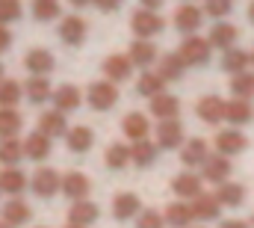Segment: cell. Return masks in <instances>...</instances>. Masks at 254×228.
<instances>
[{"mask_svg":"<svg viewBox=\"0 0 254 228\" xmlns=\"http://www.w3.org/2000/svg\"><path fill=\"white\" fill-rule=\"evenodd\" d=\"M86 95H89V98H86V101H89V107H92V110H98V113L113 110V107H116V101H119V89H116V83H110V80H98V83H92Z\"/></svg>","mask_w":254,"mask_h":228,"instance_id":"cell-1","label":"cell"},{"mask_svg":"<svg viewBox=\"0 0 254 228\" xmlns=\"http://www.w3.org/2000/svg\"><path fill=\"white\" fill-rule=\"evenodd\" d=\"M210 51H213V45L204 36H187L184 45L178 48V57L184 59V65L190 68V65H204L210 59Z\"/></svg>","mask_w":254,"mask_h":228,"instance_id":"cell-2","label":"cell"},{"mask_svg":"<svg viewBox=\"0 0 254 228\" xmlns=\"http://www.w3.org/2000/svg\"><path fill=\"white\" fill-rule=\"evenodd\" d=\"M163 27H166V21L157 12H148V9H136L133 18H130V30H133L136 39H148L151 42V36H157Z\"/></svg>","mask_w":254,"mask_h":228,"instance_id":"cell-3","label":"cell"},{"mask_svg":"<svg viewBox=\"0 0 254 228\" xmlns=\"http://www.w3.org/2000/svg\"><path fill=\"white\" fill-rule=\"evenodd\" d=\"M30 187L39 199H51L63 190V175L57 169H36V175L30 178Z\"/></svg>","mask_w":254,"mask_h":228,"instance_id":"cell-4","label":"cell"},{"mask_svg":"<svg viewBox=\"0 0 254 228\" xmlns=\"http://www.w3.org/2000/svg\"><path fill=\"white\" fill-rule=\"evenodd\" d=\"M184 145V124L178 118H169V121H160L157 124V148L163 151H175Z\"/></svg>","mask_w":254,"mask_h":228,"instance_id":"cell-5","label":"cell"},{"mask_svg":"<svg viewBox=\"0 0 254 228\" xmlns=\"http://www.w3.org/2000/svg\"><path fill=\"white\" fill-rule=\"evenodd\" d=\"M216 154H222V157H234V154H240V151H246V145H249V139H246V133H240L237 127H228V130H219L216 133Z\"/></svg>","mask_w":254,"mask_h":228,"instance_id":"cell-6","label":"cell"},{"mask_svg":"<svg viewBox=\"0 0 254 228\" xmlns=\"http://www.w3.org/2000/svg\"><path fill=\"white\" fill-rule=\"evenodd\" d=\"M86 33H89V24L80 15H68L60 24V39H63L65 45H71V48H80L86 42Z\"/></svg>","mask_w":254,"mask_h":228,"instance_id":"cell-7","label":"cell"},{"mask_svg":"<svg viewBox=\"0 0 254 228\" xmlns=\"http://www.w3.org/2000/svg\"><path fill=\"white\" fill-rule=\"evenodd\" d=\"M225 107H228V101H222L219 95H204L195 104V113L204 124H219V121H225Z\"/></svg>","mask_w":254,"mask_h":228,"instance_id":"cell-8","label":"cell"},{"mask_svg":"<svg viewBox=\"0 0 254 228\" xmlns=\"http://www.w3.org/2000/svg\"><path fill=\"white\" fill-rule=\"evenodd\" d=\"M54 65H57V59L51 51H45V48H33L27 57H24V68L33 74V77H48L51 71H54Z\"/></svg>","mask_w":254,"mask_h":228,"instance_id":"cell-9","label":"cell"},{"mask_svg":"<svg viewBox=\"0 0 254 228\" xmlns=\"http://www.w3.org/2000/svg\"><path fill=\"white\" fill-rule=\"evenodd\" d=\"M98 217H101V208H98L95 202L83 199V202H74V205H71V211H68V226L89 228L92 223H98Z\"/></svg>","mask_w":254,"mask_h":228,"instance_id":"cell-10","label":"cell"},{"mask_svg":"<svg viewBox=\"0 0 254 228\" xmlns=\"http://www.w3.org/2000/svg\"><path fill=\"white\" fill-rule=\"evenodd\" d=\"M130 74H133V62L127 54H113L104 59V77L110 83H125Z\"/></svg>","mask_w":254,"mask_h":228,"instance_id":"cell-11","label":"cell"},{"mask_svg":"<svg viewBox=\"0 0 254 228\" xmlns=\"http://www.w3.org/2000/svg\"><path fill=\"white\" fill-rule=\"evenodd\" d=\"M201 21H204V12H201L198 6H192V3H184V6L175 12V27H178L184 36H195L198 27H201Z\"/></svg>","mask_w":254,"mask_h":228,"instance_id":"cell-12","label":"cell"},{"mask_svg":"<svg viewBox=\"0 0 254 228\" xmlns=\"http://www.w3.org/2000/svg\"><path fill=\"white\" fill-rule=\"evenodd\" d=\"M237 39H240V30H237L234 24H228V21H219L216 27H210V36H207V42H210L213 48H219V51L237 48Z\"/></svg>","mask_w":254,"mask_h":228,"instance_id":"cell-13","label":"cell"},{"mask_svg":"<svg viewBox=\"0 0 254 228\" xmlns=\"http://www.w3.org/2000/svg\"><path fill=\"white\" fill-rule=\"evenodd\" d=\"M201 178L204 181H210V184H225L228 181V175H231V157H222V154H210L207 157V163L201 166Z\"/></svg>","mask_w":254,"mask_h":228,"instance_id":"cell-14","label":"cell"},{"mask_svg":"<svg viewBox=\"0 0 254 228\" xmlns=\"http://www.w3.org/2000/svg\"><path fill=\"white\" fill-rule=\"evenodd\" d=\"M172 190H175V196H181L184 202H187V199H198V196L204 193V178L195 175V172H184V175H178V178L172 181Z\"/></svg>","mask_w":254,"mask_h":228,"instance_id":"cell-15","label":"cell"},{"mask_svg":"<svg viewBox=\"0 0 254 228\" xmlns=\"http://www.w3.org/2000/svg\"><path fill=\"white\" fill-rule=\"evenodd\" d=\"M54 107L60 110V113H74L80 104H83V95H80V89L74 86V83H63V86H57L54 89Z\"/></svg>","mask_w":254,"mask_h":228,"instance_id":"cell-16","label":"cell"},{"mask_svg":"<svg viewBox=\"0 0 254 228\" xmlns=\"http://www.w3.org/2000/svg\"><path fill=\"white\" fill-rule=\"evenodd\" d=\"M207 157H210V145H207L201 136H195V139H190L187 145H181V163H184V166H190V169L204 166V163H207Z\"/></svg>","mask_w":254,"mask_h":228,"instance_id":"cell-17","label":"cell"},{"mask_svg":"<svg viewBox=\"0 0 254 228\" xmlns=\"http://www.w3.org/2000/svg\"><path fill=\"white\" fill-rule=\"evenodd\" d=\"M63 193L71 202H83V199H89V193H92V181H89L83 172H68L63 178Z\"/></svg>","mask_w":254,"mask_h":228,"instance_id":"cell-18","label":"cell"},{"mask_svg":"<svg viewBox=\"0 0 254 228\" xmlns=\"http://www.w3.org/2000/svg\"><path fill=\"white\" fill-rule=\"evenodd\" d=\"M219 214H222V205L216 202L213 193H201L198 199H192V217H195V220L213 223V220H219Z\"/></svg>","mask_w":254,"mask_h":228,"instance_id":"cell-19","label":"cell"},{"mask_svg":"<svg viewBox=\"0 0 254 228\" xmlns=\"http://www.w3.org/2000/svg\"><path fill=\"white\" fill-rule=\"evenodd\" d=\"M130 62L133 65H139L142 71H148L151 68V62H157V48H154V42H148V39H133V45H130Z\"/></svg>","mask_w":254,"mask_h":228,"instance_id":"cell-20","label":"cell"},{"mask_svg":"<svg viewBox=\"0 0 254 228\" xmlns=\"http://www.w3.org/2000/svg\"><path fill=\"white\" fill-rule=\"evenodd\" d=\"M139 214H142V202H139L136 193H119V196L113 199V217H116L119 223H125L130 217H139Z\"/></svg>","mask_w":254,"mask_h":228,"instance_id":"cell-21","label":"cell"},{"mask_svg":"<svg viewBox=\"0 0 254 228\" xmlns=\"http://www.w3.org/2000/svg\"><path fill=\"white\" fill-rule=\"evenodd\" d=\"M136 92L142 95V98H157V95H163L166 92V80H163V74L160 71H142L139 74V80H136Z\"/></svg>","mask_w":254,"mask_h":228,"instance_id":"cell-22","label":"cell"},{"mask_svg":"<svg viewBox=\"0 0 254 228\" xmlns=\"http://www.w3.org/2000/svg\"><path fill=\"white\" fill-rule=\"evenodd\" d=\"M122 130H125V136L130 139V142H139V139H148L151 121H148L145 113H127L125 121H122Z\"/></svg>","mask_w":254,"mask_h":228,"instance_id":"cell-23","label":"cell"},{"mask_svg":"<svg viewBox=\"0 0 254 228\" xmlns=\"http://www.w3.org/2000/svg\"><path fill=\"white\" fill-rule=\"evenodd\" d=\"M151 115H154V118H160V121H169V118H178V115H181V101H178L175 95H169V92H163V95H157V98H151Z\"/></svg>","mask_w":254,"mask_h":228,"instance_id":"cell-24","label":"cell"},{"mask_svg":"<svg viewBox=\"0 0 254 228\" xmlns=\"http://www.w3.org/2000/svg\"><path fill=\"white\" fill-rule=\"evenodd\" d=\"M157 151H160L157 142H151V139H139V142L130 145V163L139 166V169H148V166H154Z\"/></svg>","mask_w":254,"mask_h":228,"instance_id":"cell-25","label":"cell"},{"mask_svg":"<svg viewBox=\"0 0 254 228\" xmlns=\"http://www.w3.org/2000/svg\"><path fill=\"white\" fill-rule=\"evenodd\" d=\"M51 154V136H45L42 130H33L27 139H24V157H30V160H45Z\"/></svg>","mask_w":254,"mask_h":228,"instance_id":"cell-26","label":"cell"},{"mask_svg":"<svg viewBox=\"0 0 254 228\" xmlns=\"http://www.w3.org/2000/svg\"><path fill=\"white\" fill-rule=\"evenodd\" d=\"M213 196H216V202L222 208H240L246 202V187L243 184H234V181H225V184H219V190Z\"/></svg>","mask_w":254,"mask_h":228,"instance_id":"cell-27","label":"cell"},{"mask_svg":"<svg viewBox=\"0 0 254 228\" xmlns=\"http://www.w3.org/2000/svg\"><path fill=\"white\" fill-rule=\"evenodd\" d=\"M24 187H27V175H24L21 169H15V166H6V169L0 172V190H3L6 196H12V199H21Z\"/></svg>","mask_w":254,"mask_h":228,"instance_id":"cell-28","label":"cell"},{"mask_svg":"<svg viewBox=\"0 0 254 228\" xmlns=\"http://www.w3.org/2000/svg\"><path fill=\"white\" fill-rule=\"evenodd\" d=\"M39 130L45 133V136H65L68 133V121H65V113L60 110H48V113L39 115Z\"/></svg>","mask_w":254,"mask_h":228,"instance_id":"cell-29","label":"cell"},{"mask_svg":"<svg viewBox=\"0 0 254 228\" xmlns=\"http://www.w3.org/2000/svg\"><path fill=\"white\" fill-rule=\"evenodd\" d=\"M24 95H27L30 104H45V101H51V98H54L51 80H48V77H30V80L24 83Z\"/></svg>","mask_w":254,"mask_h":228,"instance_id":"cell-30","label":"cell"},{"mask_svg":"<svg viewBox=\"0 0 254 228\" xmlns=\"http://www.w3.org/2000/svg\"><path fill=\"white\" fill-rule=\"evenodd\" d=\"M65 142H68V148H71L74 154H83V151L92 148V142H95V130L86 127V124H77V127H71V130L65 133Z\"/></svg>","mask_w":254,"mask_h":228,"instance_id":"cell-31","label":"cell"},{"mask_svg":"<svg viewBox=\"0 0 254 228\" xmlns=\"http://www.w3.org/2000/svg\"><path fill=\"white\" fill-rule=\"evenodd\" d=\"M163 220H166V226H172V228H190L192 220H195L192 217V205H187V202H172L166 208Z\"/></svg>","mask_w":254,"mask_h":228,"instance_id":"cell-32","label":"cell"},{"mask_svg":"<svg viewBox=\"0 0 254 228\" xmlns=\"http://www.w3.org/2000/svg\"><path fill=\"white\" fill-rule=\"evenodd\" d=\"M252 118H254L252 101H240V98L228 101V107H225V121H231L234 127H243V124H249Z\"/></svg>","mask_w":254,"mask_h":228,"instance_id":"cell-33","label":"cell"},{"mask_svg":"<svg viewBox=\"0 0 254 228\" xmlns=\"http://www.w3.org/2000/svg\"><path fill=\"white\" fill-rule=\"evenodd\" d=\"M30 217H33V211H30V205L21 202V199H9V202L3 205V223H9L12 228L30 223Z\"/></svg>","mask_w":254,"mask_h":228,"instance_id":"cell-34","label":"cell"},{"mask_svg":"<svg viewBox=\"0 0 254 228\" xmlns=\"http://www.w3.org/2000/svg\"><path fill=\"white\" fill-rule=\"evenodd\" d=\"M249 65H252V54H246L240 48H231L222 54V68L228 74H243V71H249Z\"/></svg>","mask_w":254,"mask_h":228,"instance_id":"cell-35","label":"cell"},{"mask_svg":"<svg viewBox=\"0 0 254 228\" xmlns=\"http://www.w3.org/2000/svg\"><path fill=\"white\" fill-rule=\"evenodd\" d=\"M24 118L18 110H0V139H15L21 133Z\"/></svg>","mask_w":254,"mask_h":228,"instance_id":"cell-36","label":"cell"},{"mask_svg":"<svg viewBox=\"0 0 254 228\" xmlns=\"http://www.w3.org/2000/svg\"><path fill=\"white\" fill-rule=\"evenodd\" d=\"M231 92H234V98H240V101H252L254 98V74L252 71L234 74V77H231Z\"/></svg>","mask_w":254,"mask_h":228,"instance_id":"cell-37","label":"cell"},{"mask_svg":"<svg viewBox=\"0 0 254 228\" xmlns=\"http://www.w3.org/2000/svg\"><path fill=\"white\" fill-rule=\"evenodd\" d=\"M184 71H187V65H184V59L178 57V54H163V59H160V74H163L166 83L169 80H181Z\"/></svg>","mask_w":254,"mask_h":228,"instance_id":"cell-38","label":"cell"},{"mask_svg":"<svg viewBox=\"0 0 254 228\" xmlns=\"http://www.w3.org/2000/svg\"><path fill=\"white\" fill-rule=\"evenodd\" d=\"M24 86L18 80H0V110H15V104L21 101Z\"/></svg>","mask_w":254,"mask_h":228,"instance_id":"cell-39","label":"cell"},{"mask_svg":"<svg viewBox=\"0 0 254 228\" xmlns=\"http://www.w3.org/2000/svg\"><path fill=\"white\" fill-rule=\"evenodd\" d=\"M21 157H24V142L21 139H3L0 142V163L3 166H15V163H21Z\"/></svg>","mask_w":254,"mask_h":228,"instance_id":"cell-40","label":"cell"},{"mask_svg":"<svg viewBox=\"0 0 254 228\" xmlns=\"http://www.w3.org/2000/svg\"><path fill=\"white\" fill-rule=\"evenodd\" d=\"M104 160H107L110 169H127L130 166V145H122V142L110 145L107 154H104Z\"/></svg>","mask_w":254,"mask_h":228,"instance_id":"cell-41","label":"cell"},{"mask_svg":"<svg viewBox=\"0 0 254 228\" xmlns=\"http://www.w3.org/2000/svg\"><path fill=\"white\" fill-rule=\"evenodd\" d=\"M63 12L60 0H33V18L36 21H57Z\"/></svg>","mask_w":254,"mask_h":228,"instance_id":"cell-42","label":"cell"},{"mask_svg":"<svg viewBox=\"0 0 254 228\" xmlns=\"http://www.w3.org/2000/svg\"><path fill=\"white\" fill-rule=\"evenodd\" d=\"M231 9H234V0H207L204 3V12L210 18H216V21H222L225 15H231Z\"/></svg>","mask_w":254,"mask_h":228,"instance_id":"cell-43","label":"cell"},{"mask_svg":"<svg viewBox=\"0 0 254 228\" xmlns=\"http://www.w3.org/2000/svg\"><path fill=\"white\" fill-rule=\"evenodd\" d=\"M21 0H0V24H12L21 18Z\"/></svg>","mask_w":254,"mask_h":228,"instance_id":"cell-44","label":"cell"},{"mask_svg":"<svg viewBox=\"0 0 254 228\" xmlns=\"http://www.w3.org/2000/svg\"><path fill=\"white\" fill-rule=\"evenodd\" d=\"M163 226H166V220H163L160 211H142L136 217V228H163Z\"/></svg>","mask_w":254,"mask_h":228,"instance_id":"cell-45","label":"cell"},{"mask_svg":"<svg viewBox=\"0 0 254 228\" xmlns=\"http://www.w3.org/2000/svg\"><path fill=\"white\" fill-rule=\"evenodd\" d=\"M122 3H125V0H95V6H98L101 12H116V9H122Z\"/></svg>","mask_w":254,"mask_h":228,"instance_id":"cell-46","label":"cell"},{"mask_svg":"<svg viewBox=\"0 0 254 228\" xmlns=\"http://www.w3.org/2000/svg\"><path fill=\"white\" fill-rule=\"evenodd\" d=\"M12 48V33H9V27L6 24H0V54L3 51H9Z\"/></svg>","mask_w":254,"mask_h":228,"instance_id":"cell-47","label":"cell"},{"mask_svg":"<svg viewBox=\"0 0 254 228\" xmlns=\"http://www.w3.org/2000/svg\"><path fill=\"white\" fill-rule=\"evenodd\" d=\"M139 3H142V9H148V12H157L166 0H139Z\"/></svg>","mask_w":254,"mask_h":228,"instance_id":"cell-48","label":"cell"},{"mask_svg":"<svg viewBox=\"0 0 254 228\" xmlns=\"http://www.w3.org/2000/svg\"><path fill=\"white\" fill-rule=\"evenodd\" d=\"M219 228H252V226H246L243 220H225V223H222Z\"/></svg>","mask_w":254,"mask_h":228,"instance_id":"cell-49","label":"cell"},{"mask_svg":"<svg viewBox=\"0 0 254 228\" xmlns=\"http://www.w3.org/2000/svg\"><path fill=\"white\" fill-rule=\"evenodd\" d=\"M68 3H71V6H77V9H83V6H92L95 0H68Z\"/></svg>","mask_w":254,"mask_h":228,"instance_id":"cell-50","label":"cell"},{"mask_svg":"<svg viewBox=\"0 0 254 228\" xmlns=\"http://www.w3.org/2000/svg\"><path fill=\"white\" fill-rule=\"evenodd\" d=\"M249 21L254 24V0H252V6H249Z\"/></svg>","mask_w":254,"mask_h":228,"instance_id":"cell-51","label":"cell"},{"mask_svg":"<svg viewBox=\"0 0 254 228\" xmlns=\"http://www.w3.org/2000/svg\"><path fill=\"white\" fill-rule=\"evenodd\" d=\"M0 228H12V226H9V223H3V220H0Z\"/></svg>","mask_w":254,"mask_h":228,"instance_id":"cell-52","label":"cell"},{"mask_svg":"<svg viewBox=\"0 0 254 228\" xmlns=\"http://www.w3.org/2000/svg\"><path fill=\"white\" fill-rule=\"evenodd\" d=\"M0 80H3V62H0Z\"/></svg>","mask_w":254,"mask_h":228,"instance_id":"cell-53","label":"cell"},{"mask_svg":"<svg viewBox=\"0 0 254 228\" xmlns=\"http://www.w3.org/2000/svg\"><path fill=\"white\" fill-rule=\"evenodd\" d=\"M65 228H80V226H65Z\"/></svg>","mask_w":254,"mask_h":228,"instance_id":"cell-54","label":"cell"},{"mask_svg":"<svg viewBox=\"0 0 254 228\" xmlns=\"http://www.w3.org/2000/svg\"><path fill=\"white\" fill-rule=\"evenodd\" d=\"M252 65H254V51H252Z\"/></svg>","mask_w":254,"mask_h":228,"instance_id":"cell-55","label":"cell"},{"mask_svg":"<svg viewBox=\"0 0 254 228\" xmlns=\"http://www.w3.org/2000/svg\"><path fill=\"white\" fill-rule=\"evenodd\" d=\"M252 228H254V217H252Z\"/></svg>","mask_w":254,"mask_h":228,"instance_id":"cell-56","label":"cell"},{"mask_svg":"<svg viewBox=\"0 0 254 228\" xmlns=\"http://www.w3.org/2000/svg\"><path fill=\"white\" fill-rule=\"evenodd\" d=\"M0 196H3V190H0Z\"/></svg>","mask_w":254,"mask_h":228,"instance_id":"cell-57","label":"cell"},{"mask_svg":"<svg viewBox=\"0 0 254 228\" xmlns=\"http://www.w3.org/2000/svg\"><path fill=\"white\" fill-rule=\"evenodd\" d=\"M39 228H45V226H39Z\"/></svg>","mask_w":254,"mask_h":228,"instance_id":"cell-58","label":"cell"}]
</instances>
